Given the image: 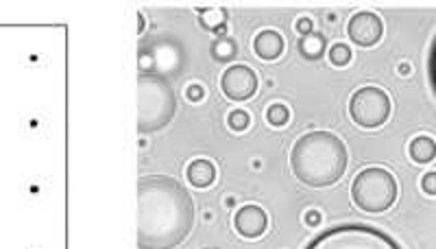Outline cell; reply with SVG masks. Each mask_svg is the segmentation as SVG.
<instances>
[{"label": "cell", "mask_w": 436, "mask_h": 249, "mask_svg": "<svg viewBox=\"0 0 436 249\" xmlns=\"http://www.w3.org/2000/svg\"><path fill=\"white\" fill-rule=\"evenodd\" d=\"M197 221L195 199L175 177L148 175L138 184V249H175Z\"/></svg>", "instance_id": "obj_1"}, {"label": "cell", "mask_w": 436, "mask_h": 249, "mask_svg": "<svg viewBox=\"0 0 436 249\" xmlns=\"http://www.w3.org/2000/svg\"><path fill=\"white\" fill-rule=\"evenodd\" d=\"M349 151L336 134L325 129L307 132L293 144L290 169L293 175L310 189L334 186L347 171Z\"/></svg>", "instance_id": "obj_2"}, {"label": "cell", "mask_w": 436, "mask_h": 249, "mask_svg": "<svg viewBox=\"0 0 436 249\" xmlns=\"http://www.w3.org/2000/svg\"><path fill=\"white\" fill-rule=\"evenodd\" d=\"M177 114V95L170 81L155 73L138 79V132L155 134L168 127Z\"/></svg>", "instance_id": "obj_3"}, {"label": "cell", "mask_w": 436, "mask_h": 249, "mask_svg": "<svg viewBox=\"0 0 436 249\" xmlns=\"http://www.w3.org/2000/svg\"><path fill=\"white\" fill-rule=\"evenodd\" d=\"M399 186L391 171L382 166H369L354 177L351 199L354 206L366 214H382L395 206Z\"/></svg>", "instance_id": "obj_4"}, {"label": "cell", "mask_w": 436, "mask_h": 249, "mask_svg": "<svg viewBox=\"0 0 436 249\" xmlns=\"http://www.w3.org/2000/svg\"><path fill=\"white\" fill-rule=\"evenodd\" d=\"M305 249H401V245L380 228L366 223H342L319 232Z\"/></svg>", "instance_id": "obj_5"}, {"label": "cell", "mask_w": 436, "mask_h": 249, "mask_svg": "<svg viewBox=\"0 0 436 249\" xmlns=\"http://www.w3.org/2000/svg\"><path fill=\"white\" fill-rule=\"evenodd\" d=\"M393 103L388 92L378 85H364L349 99V116L362 129H380L388 122Z\"/></svg>", "instance_id": "obj_6"}, {"label": "cell", "mask_w": 436, "mask_h": 249, "mask_svg": "<svg viewBox=\"0 0 436 249\" xmlns=\"http://www.w3.org/2000/svg\"><path fill=\"white\" fill-rule=\"evenodd\" d=\"M258 75L254 68H249L244 64H236V66H229L223 77H221V90L223 95L231 101H249L258 95Z\"/></svg>", "instance_id": "obj_7"}, {"label": "cell", "mask_w": 436, "mask_h": 249, "mask_svg": "<svg viewBox=\"0 0 436 249\" xmlns=\"http://www.w3.org/2000/svg\"><path fill=\"white\" fill-rule=\"evenodd\" d=\"M349 40L360 48H373L378 46L384 38V22L378 14L373 11H358L351 16L347 24Z\"/></svg>", "instance_id": "obj_8"}, {"label": "cell", "mask_w": 436, "mask_h": 249, "mask_svg": "<svg viewBox=\"0 0 436 249\" xmlns=\"http://www.w3.org/2000/svg\"><path fill=\"white\" fill-rule=\"evenodd\" d=\"M268 228V216L260 206H242L240 210H236L234 214V230L242 236V238H260Z\"/></svg>", "instance_id": "obj_9"}, {"label": "cell", "mask_w": 436, "mask_h": 249, "mask_svg": "<svg viewBox=\"0 0 436 249\" xmlns=\"http://www.w3.org/2000/svg\"><path fill=\"white\" fill-rule=\"evenodd\" d=\"M284 51H286L284 36L277 33V31H273V28L260 31V33L254 38V53L262 61H275L284 55Z\"/></svg>", "instance_id": "obj_10"}, {"label": "cell", "mask_w": 436, "mask_h": 249, "mask_svg": "<svg viewBox=\"0 0 436 249\" xmlns=\"http://www.w3.org/2000/svg\"><path fill=\"white\" fill-rule=\"evenodd\" d=\"M185 179H188L195 189H209L216 181V166L209 160H195L185 169Z\"/></svg>", "instance_id": "obj_11"}, {"label": "cell", "mask_w": 436, "mask_h": 249, "mask_svg": "<svg viewBox=\"0 0 436 249\" xmlns=\"http://www.w3.org/2000/svg\"><path fill=\"white\" fill-rule=\"evenodd\" d=\"M408 155L415 164H430L436 158V140L430 136H417L408 144Z\"/></svg>", "instance_id": "obj_12"}, {"label": "cell", "mask_w": 436, "mask_h": 249, "mask_svg": "<svg viewBox=\"0 0 436 249\" xmlns=\"http://www.w3.org/2000/svg\"><path fill=\"white\" fill-rule=\"evenodd\" d=\"M301 57L315 61V59H321L327 51V40L321 36V33H310V36H303L297 44Z\"/></svg>", "instance_id": "obj_13"}, {"label": "cell", "mask_w": 436, "mask_h": 249, "mask_svg": "<svg viewBox=\"0 0 436 249\" xmlns=\"http://www.w3.org/2000/svg\"><path fill=\"white\" fill-rule=\"evenodd\" d=\"M199 22L209 33H223L227 28V11L221 7H209L199 11Z\"/></svg>", "instance_id": "obj_14"}, {"label": "cell", "mask_w": 436, "mask_h": 249, "mask_svg": "<svg viewBox=\"0 0 436 249\" xmlns=\"http://www.w3.org/2000/svg\"><path fill=\"white\" fill-rule=\"evenodd\" d=\"M238 55V44L231 38H218L212 44V57L216 61H231Z\"/></svg>", "instance_id": "obj_15"}, {"label": "cell", "mask_w": 436, "mask_h": 249, "mask_svg": "<svg viewBox=\"0 0 436 249\" xmlns=\"http://www.w3.org/2000/svg\"><path fill=\"white\" fill-rule=\"evenodd\" d=\"M290 120V110L282 103H275L266 110V122L271 127H284Z\"/></svg>", "instance_id": "obj_16"}, {"label": "cell", "mask_w": 436, "mask_h": 249, "mask_svg": "<svg viewBox=\"0 0 436 249\" xmlns=\"http://www.w3.org/2000/svg\"><path fill=\"white\" fill-rule=\"evenodd\" d=\"M354 53L347 44H334L329 48V61H332V66L336 68H342V66H347L349 61H351Z\"/></svg>", "instance_id": "obj_17"}, {"label": "cell", "mask_w": 436, "mask_h": 249, "mask_svg": "<svg viewBox=\"0 0 436 249\" xmlns=\"http://www.w3.org/2000/svg\"><path fill=\"white\" fill-rule=\"evenodd\" d=\"M227 124L231 132H244L251 127V116L244 110H231L229 116H227Z\"/></svg>", "instance_id": "obj_18"}, {"label": "cell", "mask_w": 436, "mask_h": 249, "mask_svg": "<svg viewBox=\"0 0 436 249\" xmlns=\"http://www.w3.org/2000/svg\"><path fill=\"white\" fill-rule=\"evenodd\" d=\"M427 77H430V85L436 95V36L432 40V46H430V55H427Z\"/></svg>", "instance_id": "obj_19"}, {"label": "cell", "mask_w": 436, "mask_h": 249, "mask_svg": "<svg viewBox=\"0 0 436 249\" xmlns=\"http://www.w3.org/2000/svg\"><path fill=\"white\" fill-rule=\"evenodd\" d=\"M421 191L430 197H436V173H425L421 177Z\"/></svg>", "instance_id": "obj_20"}, {"label": "cell", "mask_w": 436, "mask_h": 249, "mask_svg": "<svg viewBox=\"0 0 436 249\" xmlns=\"http://www.w3.org/2000/svg\"><path fill=\"white\" fill-rule=\"evenodd\" d=\"M185 95H188V99L192 103H201L205 99V90H203V85L192 83V85H188V90H185Z\"/></svg>", "instance_id": "obj_21"}, {"label": "cell", "mask_w": 436, "mask_h": 249, "mask_svg": "<svg viewBox=\"0 0 436 249\" xmlns=\"http://www.w3.org/2000/svg\"><path fill=\"white\" fill-rule=\"evenodd\" d=\"M297 31L301 33V38H303V36H310V33H315V31H312V20H307V18L299 20V22H297Z\"/></svg>", "instance_id": "obj_22"}, {"label": "cell", "mask_w": 436, "mask_h": 249, "mask_svg": "<svg viewBox=\"0 0 436 249\" xmlns=\"http://www.w3.org/2000/svg\"><path fill=\"white\" fill-rule=\"evenodd\" d=\"M321 223V214L317 212V210H310V212H305V226H310V228H317Z\"/></svg>", "instance_id": "obj_23"}]
</instances>
